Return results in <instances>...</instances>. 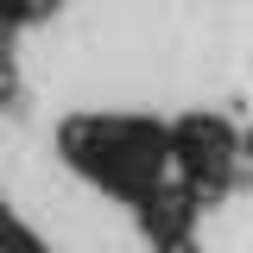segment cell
<instances>
[{
    "label": "cell",
    "mask_w": 253,
    "mask_h": 253,
    "mask_svg": "<svg viewBox=\"0 0 253 253\" xmlns=\"http://www.w3.org/2000/svg\"><path fill=\"white\" fill-rule=\"evenodd\" d=\"M171 152H177V184L190 190L196 209L221 203L228 190L241 184V158H247V133L215 114V108H196L171 121Z\"/></svg>",
    "instance_id": "cell-2"
},
{
    "label": "cell",
    "mask_w": 253,
    "mask_h": 253,
    "mask_svg": "<svg viewBox=\"0 0 253 253\" xmlns=\"http://www.w3.org/2000/svg\"><path fill=\"white\" fill-rule=\"evenodd\" d=\"M247 152H253V133H247Z\"/></svg>",
    "instance_id": "cell-5"
},
{
    "label": "cell",
    "mask_w": 253,
    "mask_h": 253,
    "mask_svg": "<svg viewBox=\"0 0 253 253\" xmlns=\"http://www.w3.org/2000/svg\"><path fill=\"white\" fill-rule=\"evenodd\" d=\"M13 38H19V32L0 26V108L19 101V57H13Z\"/></svg>",
    "instance_id": "cell-3"
},
{
    "label": "cell",
    "mask_w": 253,
    "mask_h": 253,
    "mask_svg": "<svg viewBox=\"0 0 253 253\" xmlns=\"http://www.w3.org/2000/svg\"><path fill=\"white\" fill-rule=\"evenodd\" d=\"M152 253H203V241H196V234H177V241H158Z\"/></svg>",
    "instance_id": "cell-4"
},
{
    "label": "cell",
    "mask_w": 253,
    "mask_h": 253,
    "mask_svg": "<svg viewBox=\"0 0 253 253\" xmlns=\"http://www.w3.org/2000/svg\"><path fill=\"white\" fill-rule=\"evenodd\" d=\"M57 152L76 177H89L95 190L133 209H146L177 184L171 121H152V114H70L57 126Z\"/></svg>",
    "instance_id": "cell-1"
}]
</instances>
